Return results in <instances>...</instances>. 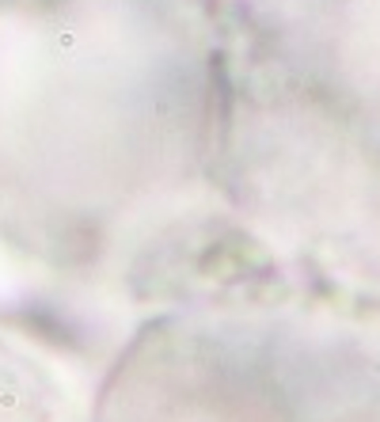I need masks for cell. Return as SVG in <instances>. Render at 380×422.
Masks as SVG:
<instances>
[{"instance_id": "cell-1", "label": "cell", "mask_w": 380, "mask_h": 422, "mask_svg": "<svg viewBox=\"0 0 380 422\" xmlns=\"http://www.w3.org/2000/svg\"><path fill=\"white\" fill-rule=\"evenodd\" d=\"M225 0H0V259L179 304L213 221Z\"/></svg>"}, {"instance_id": "cell-2", "label": "cell", "mask_w": 380, "mask_h": 422, "mask_svg": "<svg viewBox=\"0 0 380 422\" xmlns=\"http://www.w3.org/2000/svg\"><path fill=\"white\" fill-rule=\"evenodd\" d=\"M91 407L57 358L0 323V422H87Z\"/></svg>"}]
</instances>
